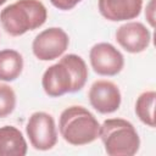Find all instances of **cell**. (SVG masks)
Wrapping results in <instances>:
<instances>
[{"label":"cell","instance_id":"obj_3","mask_svg":"<svg viewBox=\"0 0 156 156\" xmlns=\"http://www.w3.org/2000/svg\"><path fill=\"white\" fill-rule=\"evenodd\" d=\"M99 136L110 156H133L140 146L136 129L130 122L122 118L106 119L100 126Z\"/></svg>","mask_w":156,"mask_h":156},{"label":"cell","instance_id":"obj_18","mask_svg":"<svg viewBox=\"0 0 156 156\" xmlns=\"http://www.w3.org/2000/svg\"><path fill=\"white\" fill-rule=\"evenodd\" d=\"M6 1H7V0H0V6H1V5H4Z\"/></svg>","mask_w":156,"mask_h":156},{"label":"cell","instance_id":"obj_17","mask_svg":"<svg viewBox=\"0 0 156 156\" xmlns=\"http://www.w3.org/2000/svg\"><path fill=\"white\" fill-rule=\"evenodd\" d=\"M154 4H155V0H151L150 4L147 5V10L145 12V16L149 21V23L151 24V27L155 26V17H154Z\"/></svg>","mask_w":156,"mask_h":156},{"label":"cell","instance_id":"obj_16","mask_svg":"<svg viewBox=\"0 0 156 156\" xmlns=\"http://www.w3.org/2000/svg\"><path fill=\"white\" fill-rule=\"evenodd\" d=\"M82 0H50V2L58 10H63V11H67V10H71L73 9L78 2H80Z\"/></svg>","mask_w":156,"mask_h":156},{"label":"cell","instance_id":"obj_13","mask_svg":"<svg viewBox=\"0 0 156 156\" xmlns=\"http://www.w3.org/2000/svg\"><path fill=\"white\" fill-rule=\"evenodd\" d=\"M60 62L63 63L71 73V77H72L71 93L79 91L85 85L87 79H88V67H87L84 60L78 55L69 54V55L63 56L60 60Z\"/></svg>","mask_w":156,"mask_h":156},{"label":"cell","instance_id":"obj_1","mask_svg":"<svg viewBox=\"0 0 156 156\" xmlns=\"http://www.w3.org/2000/svg\"><path fill=\"white\" fill-rule=\"evenodd\" d=\"M46 17V7L39 0H18L0 12L1 26L12 37L39 28L45 23Z\"/></svg>","mask_w":156,"mask_h":156},{"label":"cell","instance_id":"obj_8","mask_svg":"<svg viewBox=\"0 0 156 156\" xmlns=\"http://www.w3.org/2000/svg\"><path fill=\"white\" fill-rule=\"evenodd\" d=\"M116 40L126 51L138 54L147 49L151 41V33L140 22H128L117 29Z\"/></svg>","mask_w":156,"mask_h":156},{"label":"cell","instance_id":"obj_14","mask_svg":"<svg viewBox=\"0 0 156 156\" xmlns=\"http://www.w3.org/2000/svg\"><path fill=\"white\" fill-rule=\"evenodd\" d=\"M155 99L156 93L151 90L143 93L135 102V113L138 118L151 128L155 127Z\"/></svg>","mask_w":156,"mask_h":156},{"label":"cell","instance_id":"obj_10","mask_svg":"<svg viewBox=\"0 0 156 156\" xmlns=\"http://www.w3.org/2000/svg\"><path fill=\"white\" fill-rule=\"evenodd\" d=\"M143 0H99V11L108 21L133 20L140 15Z\"/></svg>","mask_w":156,"mask_h":156},{"label":"cell","instance_id":"obj_2","mask_svg":"<svg viewBox=\"0 0 156 156\" xmlns=\"http://www.w3.org/2000/svg\"><path fill=\"white\" fill-rule=\"evenodd\" d=\"M58 130L65 141L80 146L99 138L100 124L95 116L83 106H71L62 111Z\"/></svg>","mask_w":156,"mask_h":156},{"label":"cell","instance_id":"obj_11","mask_svg":"<svg viewBox=\"0 0 156 156\" xmlns=\"http://www.w3.org/2000/svg\"><path fill=\"white\" fill-rule=\"evenodd\" d=\"M27 154V143L21 133L13 126L0 128V156H24Z\"/></svg>","mask_w":156,"mask_h":156},{"label":"cell","instance_id":"obj_6","mask_svg":"<svg viewBox=\"0 0 156 156\" xmlns=\"http://www.w3.org/2000/svg\"><path fill=\"white\" fill-rule=\"evenodd\" d=\"M90 65L100 76H116L124 66L123 55L110 43H99L90 49Z\"/></svg>","mask_w":156,"mask_h":156},{"label":"cell","instance_id":"obj_5","mask_svg":"<svg viewBox=\"0 0 156 156\" xmlns=\"http://www.w3.org/2000/svg\"><path fill=\"white\" fill-rule=\"evenodd\" d=\"M69 39L62 28L52 27L39 33L32 44L33 54L41 61H51L60 57L68 48Z\"/></svg>","mask_w":156,"mask_h":156},{"label":"cell","instance_id":"obj_15","mask_svg":"<svg viewBox=\"0 0 156 156\" xmlns=\"http://www.w3.org/2000/svg\"><path fill=\"white\" fill-rule=\"evenodd\" d=\"M16 107V94L7 84L0 83V118H5L12 113Z\"/></svg>","mask_w":156,"mask_h":156},{"label":"cell","instance_id":"obj_4","mask_svg":"<svg viewBox=\"0 0 156 156\" xmlns=\"http://www.w3.org/2000/svg\"><path fill=\"white\" fill-rule=\"evenodd\" d=\"M27 136L35 150L46 151L57 143V132L55 121L46 112H34L26 127Z\"/></svg>","mask_w":156,"mask_h":156},{"label":"cell","instance_id":"obj_12","mask_svg":"<svg viewBox=\"0 0 156 156\" xmlns=\"http://www.w3.org/2000/svg\"><path fill=\"white\" fill-rule=\"evenodd\" d=\"M23 69L22 55L12 49L0 51V80L11 82L20 77Z\"/></svg>","mask_w":156,"mask_h":156},{"label":"cell","instance_id":"obj_9","mask_svg":"<svg viewBox=\"0 0 156 156\" xmlns=\"http://www.w3.org/2000/svg\"><path fill=\"white\" fill-rule=\"evenodd\" d=\"M41 84L46 95L51 98H57L66 93H71L72 77L68 68L63 63L58 62L50 66L44 72Z\"/></svg>","mask_w":156,"mask_h":156},{"label":"cell","instance_id":"obj_7","mask_svg":"<svg viewBox=\"0 0 156 156\" xmlns=\"http://www.w3.org/2000/svg\"><path fill=\"white\" fill-rule=\"evenodd\" d=\"M90 105L100 113H112L121 105V91L118 87L110 80H96L89 89Z\"/></svg>","mask_w":156,"mask_h":156}]
</instances>
